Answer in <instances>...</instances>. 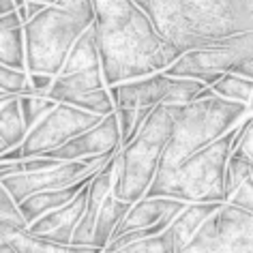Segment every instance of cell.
Instances as JSON below:
<instances>
[{"label":"cell","mask_w":253,"mask_h":253,"mask_svg":"<svg viewBox=\"0 0 253 253\" xmlns=\"http://www.w3.org/2000/svg\"><path fill=\"white\" fill-rule=\"evenodd\" d=\"M155 26L182 54L253 35V0H150Z\"/></svg>","instance_id":"2"},{"label":"cell","mask_w":253,"mask_h":253,"mask_svg":"<svg viewBox=\"0 0 253 253\" xmlns=\"http://www.w3.org/2000/svg\"><path fill=\"white\" fill-rule=\"evenodd\" d=\"M88 28L92 26L56 4L47 7L41 15L33 17L24 26L28 73H45L58 78L75 43Z\"/></svg>","instance_id":"6"},{"label":"cell","mask_w":253,"mask_h":253,"mask_svg":"<svg viewBox=\"0 0 253 253\" xmlns=\"http://www.w3.org/2000/svg\"><path fill=\"white\" fill-rule=\"evenodd\" d=\"M123 150V133H120L118 114L114 112L103 118V123L94 129L78 135L75 140L65 144L62 148L54 150L45 157L56 161H82L88 157H101V155H118Z\"/></svg>","instance_id":"11"},{"label":"cell","mask_w":253,"mask_h":253,"mask_svg":"<svg viewBox=\"0 0 253 253\" xmlns=\"http://www.w3.org/2000/svg\"><path fill=\"white\" fill-rule=\"evenodd\" d=\"M30 225L22 214L20 204L4 187H0V238H7L17 232H28Z\"/></svg>","instance_id":"22"},{"label":"cell","mask_w":253,"mask_h":253,"mask_svg":"<svg viewBox=\"0 0 253 253\" xmlns=\"http://www.w3.org/2000/svg\"><path fill=\"white\" fill-rule=\"evenodd\" d=\"M0 243H9L15 247L17 253H103L97 247H75V245H60L54 240L35 236L30 232H17L7 238H0Z\"/></svg>","instance_id":"19"},{"label":"cell","mask_w":253,"mask_h":253,"mask_svg":"<svg viewBox=\"0 0 253 253\" xmlns=\"http://www.w3.org/2000/svg\"><path fill=\"white\" fill-rule=\"evenodd\" d=\"M20 28H24V20L17 11L9 15H0V33H4V30H20Z\"/></svg>","instance_id":"33"},{"label":"cell","mask_w":253,"mask_h":253,"mask_svg":"<svg viewBox=\"0 0 253 253\" xmlns=\"http://www.w3.org/2000/svg\"><path fill=\"white\" fill-rule=\"evenodd\" d=\"M230 204L243 208L247 212H253V176L247 178L243 185L236 189V193L230 198Z\"/></svg>","instance_id":"31"},{"label":"cell","mask_w":253,"mask_h":253,"mask_svg":"<svg viewBox=\"0 0 253 253\" xmlns=\"http://www.w3.org/2000/svg\"><path fill=\"white\" fill-rule=\"evenodd\" d=\"M0 253H17V251H15V247H13V245H9V243H0Z\"/></svg>","instance_id":"37"},{"label":"cell","mask_w":253,"mask_h":253,"mask_svg":"<svg viewBox=\"0 0 253 253\" xmlns=\"http://www.w3.org/2000/svg\"><path fill=\"white\" fill-rule=\"evenodd\" d=\"M94 174H97V172H94ZM94 174H90L84 180H80L78 185H71V187H65V189H56V191L35 193V195H30L28 200H24L20 204V208H22V214L28 221V225H33L35 221H39L41 217H45L47 212L58 211V208L67 206L69 202H73L82 193V189L90 185V180H92Z\"/></svg>","instance_id":"15"},{"label":"cell","mask_w":253,"mask_h":253,"mask_svg":"<svg viewBox=\"0 0 253 253\" xmlns=\"http://www.w3.org/2000/svg\"><path fill=\"white\" fill-rule=\"evenodd\" d=\"M15 9V0H0V15H9L13 13Z\"/></svg>","instance_id":"35"},{"label":"cell","mask_w":253,"mask_h":253,"mask_svg":"<svg viewBox=\"0 0 253 253\" xmlns=\"http://www.w3.org/2000/svg\"><path fill=\"white\" fill-rule=\"evenodd\" d=\"M249 112H253V99H251V103H249Z\"/></svg>","instance_id":"39"},{"label":"cell","mask_w":253,"mask_h":253,"mask_svg":"<svg viewBox=\"0 0 253 253\" xmlns=\"http://www.w3.org/2000/svg\"><path fill=\"white\" fill-rule=\"evenodd\" d=\"M28 84L39 97H47V92L52 90V86L56 84V78L54 75H45V73H30Z\"/></svg>","instance_id":"32"},{"label":"cell","mask_w":253,"mask_h":253,"mask_svg":"<svg viewBox=\"0 0 253 253\" xmlns=\"http://www.w3.org/2000/svg\"><path fill=\"white\" fill-rule=\"evenodd\" d=\"M243 150L249 157V161L253 163V116L245 118V123H240V131L234 140V148L232 150Z\"/></svg>","instance_id":"30"},{"label":"cell","mask_w":253,"mask_h":253,"mask_svg":"<svg viewBox=\"0 0 253 253\" xmlns=\"http://www.w3.org/2000/svg\"><path fill=\"white\" fill-rule=\"evenodd\" d=\"M253 176V163L249 161L243 150H232L230 161H227V169H225V198L230 202V198L236 193V189L243 185L247 178Z\"/></svg>","instance_id":"24"},{"label":"cell","mask_w":253,"mask_h":253,"mask_svg":"<svg viewBox=\"0 0 253 253\" xmlns=\"http://www.w3.org/2000/svg\"><path fill=\"white\" fill-rule=\"evenodd\" d=\"M174 116V131L163 153L159 169H172L191 155L204 150L245 118L249 105L227 101L221 97L198 99L187 105H169Z\"/></svg>","instance_id":"4"},{"label":"cell","mask_w":253,"mask_h":253,"mask_svg":"<svg viewBox=\"0 0 253 253\" xmlns=\"http://www.w3.org/2000/svg\"><path fill=\"white\" fill-rule=\"evenodd\" d=\"M92 28L107 88L166 73L182 56L133 0H94Z\"/></svg>","instance_id":"1"},{"label":"cell","mask_w":253,"mask_h":253,"mask_svg":"<svg viewBox=\"0 0 253 253\" xmlns=\"http://www.w3.org/2000/svg\"><path fill=\"white\" fill-rule=\"evenodd\" d=\"M37 2H43V4H47V7H54V4H58V0H37Z\"/></svg>","instance_id":"38"},{"label":"cell","mask_w":253,"mask_h":253,"mask_svg":"<svg viewBox=\"0 0 253 253\" xmlns=\"http://www.w3.org/2000/svg\"><path fill=\"white\" fill-rule=\"evenodd\" d=\"M112 157L116 155H101V157H88V159L82 161H69L54 169H45V172H37V174L7 176V178H0V187L7 189L17 204H22L24 200H28L35 193L56 191V189L78 185L80 180L99 172Z\"/></svg>","instance_id":"10"},{"label":"cell","mask_w":253,"mask_h":253,"mask_svg":"<svg viewBox=\"0 0 253 253\" xmlns=\"http://www.w3.org/2000/svg\"><path fill=\"white\" fill-rule=\"evenodd\" d=\"M169 78H189L204 82L206 78L240 75L253 80V35H245L232 45L193 49L182 54L166 71Z\"/></svg>","instance_id":"8"},{"label":"cell","mask_w":253,"mask_h":253,"mask_svg":"<svg viewBox=\"0 0 253 253\" xmlns=\"http://www.w3.org/2000/svg\"><path fill=\"white\" fill-rule=\"evenodd\" d=\"M58 105L56 101H52L49 97H37V94H26V97H20V107L24 114V120H26L28 131L35 129L39 125V120L45 116L47 112H52L54 107Z\"/></svg>","instance_id":"27"},{"label":"cell","mask_w":253,"mask_h":253,"mask_svg":"<svg viewBox=\"0 0 253 253\" xmlns=\"http://www.w3.org/2000/svg\"><path fill=\"white\" fill-rule=\"evenodd\" d=\"M131 202H125L114 195V191L107 195L103 206L99 211V217H97V225H94V240H92V247L105 251L107 245L112 243L114 234H116L118 225L123 223V219L129 214L131 211Z\"/></svg>","instance_id":"17"},{"label":"cell","mask_w":253,"mask_h":253,"mask_svg":"<svg viewBox=\"0 0 253 253\" xmlns=\"http://www.w3.org/2000/svg\"><path fill=\"white\" fill-rule=\"evenodd\" d=\"M221 206L223 204H189L185 211L176 217L172 227H169V230H172V236H174L176 251H180Z\"/></svg>","instance_id":"18"},{"label":"cell","mask_w":253,"mask_h":253,"mask_svg":"<svg viewBox=\"0 0 253 253\" xmlns=\"http://www.w3.org/2000/svg\"><path fill=\"white\" fill-rule=\"evenodd\" d=\"M189 204L180 200H169V198H144L140 202H135L131 206L129 214L123 219V223L118 225L116 234L112 240H116L120 236L129 232H137V230H150L161 221H176V217L185 211ZM110 247V245H107Z\"/></svg>","instance_id":"14"},{"label":"cell","mask_w":253,"mask_h":253,"mask_svg":"<svg viewBox=\"0 0 253 253\" xmlns=\"http://www.w3.org/2000/svg\"><path fill=\"white\" fill-rule=\"evenodd\" d=\"M101 123H103V116L84 112L67 103H58L52 112H47L39 120L35 129L28 131V137L24 140L22 146L13 148L7 155H0V161H22L45 157Z\"/></svg>","instance_id":"7"},{"label":"cell","mask_w":253,"mask_h":253,"mask_svg":"<svg viewBox=\"0 0 253 253\" xmlns=\"http://www.w3.org/2000/svg\"><path fill=\"white\" fill-rule=\"evenodd\" d=\"M101 65V54H99V43L94 28H88L84 35L80 37V41L75 43L71 56H69L65 69L60 75H73L80 71H88V69H97Z\"/></svg>","instance_id":"20"},{"label":"cell","mask_w":253,"mask_h":253,"mask_svg":"<svg viewBox=\"0 0 253 253\" xmlns=\"http://www.w3.org/2000/svg\"><path fill=\"white\" fill-rule=\"evenodd\" d=\"M0 67L28 71L26 35H24V28L0 33Z\"/></svg>","instance_id":"21"},{"label":"cell","mask_w":253,"mask_h":253,"mask_svg":"<svg viewBox=\"0 0 253 253\" xmlns=\"http://www.w3.org/2000/svg\"><path fill=\"white\" fill-rule=\"evenodd\" d=\"M172 78L166 73H157L144 80L125 82L112 86L110 94L116 103V110H142V107H157L166 103L168 88Z\"/></svg>","instance_id":"12"},{"label":"cell","mask_w":253,"mask_h":253,"mask_svg":"<svg viewBox=\"0 0 253 253\" xmlns=\"http://www.w3.org/2000/svg\"><path fill=\"white\" fill-rule=\"evenodd\" d=\"M178 253H253V212L225 202Z\"/></svg>","instance_id":"9"},{"label":"cell","mask_w":253,"mask_h":253,"mask_svg":"<svg viewBox=\"0 0 253 253\" xmlns=\"http://www.w3.org/2000/svg\"><path fill=\"white\" fill-rule=\"evenodd\" d=\"M28 71H17V69L0 67V101L15 99L28 88Z\"/></svg>","instance_id":"28"},{"label":"cell","mask_w":253,"mask_h":253,"mask_svg":"<svg viewBox=\"0 0 253 253\" xmlns=\"http://www.w3.org/2000/svg\"><path fill=\"white\" fill-rule=\"evenodd\" d=\"M240 125L172 169H159L146 198H169L187 204H225V169Z\"/></svg>","instance_id":"3"},{"label":"cell","mask_w":253,"mask_h":253,"mask_svg":"<svg viewBox=\"0 0 253 253\" xmlns=\"http://www.w3.org/2000/svg\"><path fill=\"white\" fill-rule=\"evenodd\" d=\"M103 253H178L174 247V236H172V230H166L159 236H153V238H146V240H140V243H133L125 249H118V251H103Z\"/></svg>","instance_id":"26"},{"label":"cell","mask_w":253,"mask_h":253,"mask_svg":"<svg viewBox=\"0 0 253 253\" xmlns=\"http://www.w3.org/2000/svg\"><path fill=\"white\" fill-rule=\"evenodd\" d=\"M26 137L28 126L20 107V97L0 101V155L22 146Z\"/></svg>","instance_id":"16"},{"label":"cell","mask_w":253,"mask_h":253,"mask_svg":"<svg viewBox=\"0 0 253 253\" xmlns=\"http://www.w3.org/2000/svg\"><path fill=\"white\" fill-rule=\"evenodd\" d=\"M45 9H47V4L37 2V0H28V17H30V20L37 17V15H41Z\"/></svg>","instance_id":"34"},{"label":"cell","mask_w":253,"mask_h":253,"mask_svg":"<svg viewBox=\"0 0 253 253\" xmlns=\"http://www.w3.org/2000/svg\"><path fill=\"white\" fill-rule=\"evenodd\" d=\"M65 161H56L49 157H35V159H22V161H0V178L17 174H37L45 172V169H54L62 166Z\"/></svg>","instance_id":"25"},{"label":"cell","mask_w":253,"mask_h":253,"mask_svg":"<svg viewBox=\"0 0 253 253\" xmlns=\"http://www.w3.org/2000/svg\"><path fill=\"white\" fill-rule=\"evenodd\" d=\"M133 2H135V4H137V7H140L142 11H146L148 15L153 13V9H150V0H133Z\"/></svg>","instance_id":"36"},{"label":"cell","mask_w":253,"mask_h":253,"mask_svg":"<svg viewBox=\"0 0 253 253\" xmlns=\"http://www.w3.org/2000/svg\"><path fill=\"white\" fill-rule=\"evenodd\" d=\"M56 7H60V9L69 11L71 15L80 17L88 26L94 24V0H58Z\"/></svg>","instance_id":"29"},{"label":"cell","mask_w":253,"mask_h":253,"mask_svg":"<svg viewBox=\"0 0 253 253\" xmlns=\"http://www.w3.org/2000/svg\"><path fill=\"white\" fill-rule=\"evenodd\" d=\"M174 131V116L169 105H157L135 140L118 153L114 195L125 202H140L146 198L155 176L159 172L163 153Z\"/></svg>","instance_id":"5"},{"label":"cell","mask_w":253,"mask_h":253,"mask_svg":"<svg viewBox=\"0 0 253 253\" xmlns=\"http://www.w3.org/2000/svg\"><path fill=\"white\" fill-rule=\"evenodd\" d=\"M86 206H88V187L82 189V193L73 202H69L67 206L47 212L45 217L35 221L28 232L60 245H71L75 227L80 225L82 217L86 214Z\"/></svg>","instance_id":"13"},{"label":"cell","mask_w":253,"mask_h":253,"mask_svg":"<svg viewBox=\"0 0 253 253\" xmlns=\"http://www.w3.org/2000/svg\"><path fill=\"white\" fill-rule=\"evenodd\" d=\"M212 90L221 99L249 105L253 99V80L240 78V75H223V78L212 86Z\"/></svg>","instance_id":"23"}]
</instances>
